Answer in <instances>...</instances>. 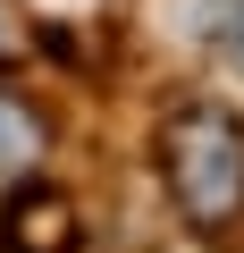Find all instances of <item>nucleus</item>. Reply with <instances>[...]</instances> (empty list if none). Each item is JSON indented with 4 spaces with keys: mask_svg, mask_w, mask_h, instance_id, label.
<instances>
[{
    "mask_svg": "<svg viewBox=\"0 0 244 253\" xmlns=\"http://www.w3.org/2000/svg\"><path fill=\"white\" fill-rule=\"evenodd\" d=\"M227 51H236V68H244V17H236V34H227Z\"/></svg>",
    "mask_w": 244,
    "mask_h": 253,
    "instance_id": "3",
    "label": "nucleus"
},
{
    "mask_svg": "<svg viewBox=\"0 0 244 253\" xmlns=\"http://www.w3.org/2000/svg\"><path fill=\"white\" fill-rule=\"evenodd\" d=\"M51 152V126L17 101V93H0V177H34Z\"/></svg>",
    "mask_w": 244,
    "mask_h": 253,
    "instance_id": "2",
    "label": "nucleus"
},
{
    "mask_svg": "<svg viewBox=\"0 0 244 253\" xmlns=\"http://www.w3.org/2000/svg\"><path fill=\"white\" fill-rule=\"evenodd\" d=\"M160 177L194 228H227L244 211V126L219 101H185L160 135Z\"/></svg>",
    "mask_w": 244,
    "mask_h": 253,
    "instance_id": "1",
    "label": "nucleus"
}]
</instances>
